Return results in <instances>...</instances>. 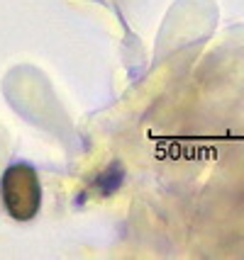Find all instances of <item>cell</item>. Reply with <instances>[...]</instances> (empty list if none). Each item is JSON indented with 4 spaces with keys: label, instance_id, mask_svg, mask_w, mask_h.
I'll return each instance as SVG.
<instances>
[{
    "label": "cell",
    "instance_id": "6da1fadb",
    "mask_svg": "<svg viewBox=\"0 0 244 260\" xmlns=\"http://www.w3.org/2000/svg\"><path fill=\"white\" fill-rule=\"evenodd\" d=\"M0 200L10 219L27 224L42 209V182L35 166L17 160L5 168L0 178Z\"/></svg>",
    "mask_w": 244,
    "mask_h": 260
},
{
    "label": "cell",
    "instance_id": "7a4b0ae2",
    "mask_svg": "<svg viewBox=\"0 0 244 260\" xmlns=\"http://www.w3.org/2000/svg\"><path fill=\"white\" fill-rule=\"evenodd\" d=\"M122 182H125V166L120 160H115V163H110L107 168L100 170L93 178V190L100 197H110V194H115L122 187Z\"/></svg>",
    "mask_w": 244,
    "mask_h": 260
}]
</instances>
